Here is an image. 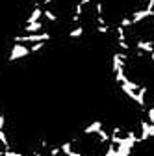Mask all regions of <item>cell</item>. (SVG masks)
I'll return each mask as SVG.
<instances>
[{
	"mask_svg": "<svg viewBox=\"0 0 154 156\" xmlns=\"http://www.w3.org/2000/svg\"><path fill=\"white\" fill-rule=\"evenodd\" d=\"M30 54H32L30 45H26V43H13L9 54H8V60L9 62H17V60H23V58H28Z\"/></svg>",
	"mask_w": 154,
	"mask_h": 156,
	"instance_id": "6da1fadb",
	"label": "cell"
},
{
	"mask_svg": "<svg viewBox=\"0 0 154 156\" xmlns=\"http://www.w3.org/2000/svg\"><path fill=\"white\" fill-rule=\"evenodd\" d=\"M100 128H104V126H102V121H93L91 125H87V126L84 128L82 134H84V136H95Z\"/></svg>",
	"mask_w": 154,
	"mask_h": 156,
	"instance_id": "7a4b0ae2",
	"label": "cell"
},
{
	"mask_svg": "<svg viewBox=\"0 0 154 156\" xmlns=\"http://www.w3.org/2000/svg\"><path fill=\"white\" fill-rule=\"evenodd\" d=\"M84 34H86V26H84V24L72 26V28L69 30V37H71V39H80Z\"/></svg>",
	"mask_w": 154,
	"mask_h": 156,
	"instance_id": "3957f363",
	"label": "cell"
},
{
	"mask_svg": "<svg viewBox=\"0 0 154 156\" xmlns=\"http://www.w3.org/2000/svg\"><path fill=\"white\" fill-rule=\"evenodd\" d=\"M147 121H149L150 125H154V104H152L150 108H147Z\"/></svg>",
	"mask_w": 154,
	"mask_h": 156,
	"instance_id": "277c9868",
	"label": "cell"
},
{
	"mask_svg": "<svg viewBox=\"0 0 154 156\" xmlns=\"http://www.w3.org/2000/svg\"><path fill=\"white\" fill-rule=\"evenodd\" d=\"M149 136H150V138H154V125L149 126Z\"/></svg>",
	"mask_w": 154,
	"mask_h": 156,
	"instance_id": "5b68a950",
	"label": "cell"
}]
</instances>
